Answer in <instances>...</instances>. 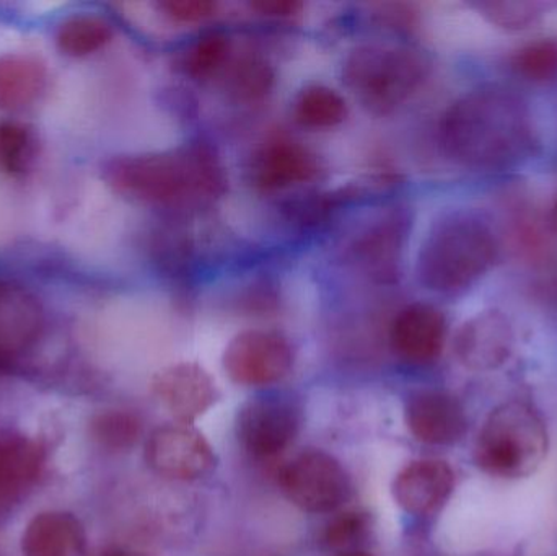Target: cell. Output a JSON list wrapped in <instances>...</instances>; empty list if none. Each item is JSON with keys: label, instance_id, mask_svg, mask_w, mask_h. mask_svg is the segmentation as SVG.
Segmentation results:
<instances>
[{"label": "cell", "instance_id": "1", "mask_svg": "<svg viewBox=\"0 0 557 556\" xmlns=\"http://www.w3.org/2000/svg\"><path fill=\"white\" fill-rule=\"evenodd\" d=\"M438 137L447 157L476 170L516 165L536 144L529 103L500 85H484L455 100L442 116Z\"/></svg>", "mask_w": 557, "mask_h": 556}, {"label": "cell", "instance_id": "2", "mask_svg": "<svg viewBox=\"0 0 557 556\" xmlns=\"http://www.w3.org/2000/svg\"><path fill=\"white\" fill-rule=\"evenodd\" d=\"M103 178L126 198L166 208L205 205L227 188L221 160L201 143L169 152L114 157L103 166Z\"/></svg>", "mask_w": 557, "mask_h": 556}, {"label": "cell", "instance_id": "3", "mask_svg": "<svg viewBox=\"0 0 557 556\" xmlns=\"http://www.w3.org/2000/svg\"><path fill=\"white\" fill-rule=\"evenodd\" d=\"M499 255L496 235L474 212L457 211L434 222L418 255L419 281L442 296H460L480 283Z\"/></svg>", "mask_w": 557, "mask_h": 556}, {"label": "cell", "instance_id": "4", "mask_svg": "<svg viewBox=\"0 0 557 556\" xmlns=\"http://www.w3.org/2000/svg\"><path fill=\"white\" fill-rule=\"evenodd\" d=\"M548 454V430L533 405L512 400L499 405L484 421L474 462L487 475L504 480L527 479Z\"/></svg>", "mask_w": 557, "mask_h": 556}, {"label": "cell", "instance_id": "5", "mask_svg": "<svg viewBox=\"0 0 557 556\" xmlns=\"http://www.w3.org/2000/svg\"><path fill=\"white\" fill-rule=\"evenodd\" d=\"M431 62L408 46L363 45L344 61L343 78L360 103L375 114H388L419 90Z\"/></svg>", "mask_w": 557, "mask_h": 556}, {"label": "cell", "instance_id": "6", "mask_svg": "<svg viewBox=\"0 0 557 556\" xmlns=\"http://www.w3.org/2000/svg\"><path fill=\"white\" fill-rule=\"evenodd\" d=\"M281 486L292 505L311 515L333 512L347 496V477L330 454L308 450L281 473Z\"/></svg>", "mask_w": 557, "mask_h": 556}, {"label": "cell", "instance_id": "7", "mask_svg": "<svg viewBox=\"0 0 557 556\" xmlns=\"http://www.w3.org/2000/svg\"><path fill=\"white\" fill-rule=\"evenodd\" d=\"M294 355L284 336L267 330H248L235 336L224 353L228 378L245 387L276 384L290 372Z\"/></svg>", "mask_w": 557, "mask_h": 556}, {"label": "cell", "instance_id": "8", "mask_svg": "<svg viewBox=\"0 0 557 556\" xmlns=\"http://www.w3.org/2000/svg\"><path fill=\"white\" fill-rule=\"evenodd\" d=\"M300 421V408L290 398L278 395L253 398L238 413V440L251 456L270 459L290 446Z\"/></svg>", "mask_w": 557, "mask_h": 556}, {"label": "cell", "instance_id": "9", "mask_svg": "<svg viewBox=\"0 0 557 556\" xmlns=\"http://www.w3.org/2000/svg\"><path fill=\"white\" fill-rule=\"evenodd\" d=\"M150 469L175 480H196L215 466L214 450L206 437L186 423L157 428L146 446Z\"/></svg>", "mask_w": 557, "mask_h": 556}, {"label": "cell", "instance_id": "10", "mask_svg": "<svg viewBox=\"0 0 557 556\" xmlns=\"http://www.w3.org/2000/svg\"><path fill=\"white\" fill-rule=\"evenodd\" d=\"M152 391L157 400L186 424L206 413L218 398L211 375L196 362H178L157 372Z\"/></svg>", "mask_w": 557, "mask_h": 556}, {"label": "cell", "instance_id": "11", "mask_svg": "<svg viewBox=\"0 0 557 556\" xmlns=\"http://www.w3.org/2000/svg\"><path fill=\"white\" fill-rule=\"evenodd\" d=\"M405 417L412 436L431 446L457 444L468 430L463 405L447 392H416L406 401Z\"/></svg>", "mask_w": 557, "mask_h": 556}, {"label": "cell", "instance_id": "12", "mask_svg": "<svg viewBox=\"0 0 557 556\" xmlns=\"http://www.w3.org/2000/svg\"><path fill=\"white\" fill-rule=\"evenodd\" d=\"M45 312L25 287L0 281V366L15 361L41 338Z\"/></svg>", "mask_w": 557, "mask_h": 556}, {"label": "cell", "instance_id": "13", "mask_svg": "<svg viewBox=\"0 0 557 556\" xmlns=\"http://www.w3.org/2000/svg\"><path fill=\"white\" fill-rule=\"evenodd\" d=\"M455 490V472L444 460L422 459L406 466L393 482L396 503L409 515L432 516Z\"/></svg>", "mask_w": 557, "mask_h": 556}, {"label": "cell", "instance_id": "14", "mask_svg": "<svg viewBox=\"0 0 557 556\" xmlns=\"http://www.w3.org/2000/svg\"><path fill=\"white\" fill-rule=\"evenodd\" d=\"M447 336V320L429 304H412L396 317L389 332L393 349L411 365H429L441 356Z\"/></svg>", "mask_w": 557, "mask_h": 556}, {"label": "cell", "instance_id": "15", "mask_svg": "<svg viewBox=\"0 0 557 556\" xmlns=\"http://www.w3.org/2000/svg\"><path fill=\"white\" fill-rule=\"evenodd\" d=\"M513 330L504 313L487 310L467 322L457 338L460 361L474 371L500 368L512 355Z\"/></svg>", "mask_w": 557, "mask_h": 556}, {"label": "cell", "instance_id": "16", "mask_svg": "<svg viewBox=\"0 0 557 556\" xmlns=\"http://www.w3.org/2000/svg\"><path fill=\"white\" fill-rule=\"evenodd\" d=\"M317 175V157L300 144L287 140L268 144L251 160V183L263 191L311 182Z\"/></svg>", "mask_w": 557, "mask_h": 556}, {"label": "cell", "instance_id": "17", "mask_svg": "<svg viewBox=\"0 0 557 556\" xmlns=\"http://www.w3.org/2000/svg\"><path fill=\"white\" fill-rule=\"evenodd\" d=\"M84 529L81 522L62 511L35 516L22 538L25 556H77L84 548Z\"/></svg>", "mask_w": 557, "mask_h": 556}, {"label": "cell", "instance_id": "18", "mask_svg": "<svg viewBox=\"0 0 557 556\" xmlns=\"http://www.w3.org/2000/svg\"><path fill=\"white\" fill-rule=\"evenodd\" d=\"M45 462L41 446L22 434L0 430V503L16 498L35 483Z\"/></svg>", "mask_w": 557, "mask_h": 556}, {"label": "cell", "instance_id": "19", "mask_svg": "<svg viewBox=\"0 0 557 556\" xmlns=\"http://www.w3.org/2000/svg\"><path fill=\"white\" fill-rule=\"evenodd\" d=\"M48 84L41 59L22 52L0 55V110L18 111L38 100Z\"/></svg>", "mask_w": 557, "mask_h": 556}, {"label": "cell", "instance_id": "20", "mask_svg": "<svg viewBox=\"0 0 557 556\" xmlns=\"http://www.w3.org/2000/svg\"><path fill=\"white\" fill-rule=\"evenodd\" d=\"M113 38V26L95 13H77L62 20L55 29V46L62 54L84 58L94 54Z\"/></svg>", "mask_w": 557, "mask_h": 556}, {"label": "cell", "instance_id": "21", "mask_svg": "<svg viewBox=\"0 0 557 556\" xmlns=\"http://www.w3.org/2000/svg\"><path fill=\"white\" fill-rule=\"evenodd\" d=\"M295 120L307 127H333L347 116L344 98L326 85H308L294 101Z\"/></svg>", "mask_w": 557, "mask_h": 556}, {"label": "cell", "instance_id": "22", "mask_svg": "<svg viewBox=\"0 0 557 556\" xmlns=\"http://www.w3.org/2000/svg\"><path fill=\"white\" fill-rule=\"evenodd\" d=\"M231 41L222 33H206L188 46L180 58V67L188 77L209 78L227 64Z\"/></svg>", "mask_w": 557, "mask_h": 556}, {"label": "cell", "instance_id": "23", "mask_svg": "<svg viewBox=\"0 0 557 556\" xmlns=\"http://www.w3.org/2000/svg\"><path fill=\"white\" fill-rule=\"evenodd\" d=\"M36 137L26 124L0 123V169L18 175L29 169L36 156Z\"/></svg>", "mask_w": 557, "mask_h": 556}, {"label": "cell", "instance_id": "24", "mask_svg": "<svg viewBox=\"0 0 557 556\" xmlns=\"http://www.w3.org/2000/svg\"><path fill=\"white\" fill-rule=\"evenodd\" d=\"M513 72L535 84L557 78V39L543 38L522 46L510 59Z\"/></svg>", "mask_w": 557, "mask_h": 556}, {"label": "cell", "instance_id": "25", "mask_svg": "<svg viewBox=\"0 0 557 556\" xmlns=\"http://www.w3.org/2000/svg\"><path fill=\"white\" fill-rule=\"evenodd\" d=\"M143 424L136 415L129 411H104L91 423V434L101 446L113 450L133 447L139 441Z\"/></svg>", "mask_w": 557, "mask_h": 556}, {"label": "cell", "instance_id": "26", "mask_svg": "<svg viewBox=\"0 0 557 556\" xmlns=\"http://www.w3.org/2000/svg\"><path fill=\"white\" fill-rule=\"evenodd\" d=\"M274 72L267 61L260 58H244L235 62L228 74V88L235 97L255 101L270 94Z\"/></svg>", "mask_w": 557, "mask_h": 556}, {"label": "cell", "instance_id": "27", "mask_svg": "<svg viewBox=\"0 0 557 556\" xmlns=\"http://www.w3.org/2000/svg\"><path fill=\"white\" fill-rule=\"evenodd\" d=\"M548 7L545 2H527V0L478 3V9L486 16L487 22L509 32H520L535 25L545 15Z\"/></svg>", "mask_w": 557, "mask_h": 556}, {"label": "cell", "instance_id": "28", "mask_svg": "<svg viewBox=\"0 0 557 556\" xmlns=\"http://www.w3.org/2000/svg\"><path fill=\"white\" fill-rule=\"evenodd\" d=\"M367 532L366 515L356 511L343 512L327 524L324 531V542L327 547L344 554L356 552V545L362 541Z\"/></svg>", "mask_w": 557, "mask_h": 556}, {"label": "cell", "instance_id": "29", "mask_svg": "<svg viewBox=\"0 0 557 556\" xmlns=\"http://www.w3.org/2000/svg\"><path fill=\"white\" fill-rule=\"evenodd\" d=\"M215 3L211 0H166L159 3L163 15L173 22L195 23L209 18L215 12Z\"/></svg>", "mask_w": 557, "mask_h": 556}, {"label": "cell", "instance_id": "30", "mask_svg": "<svg viewBox=\"0 0 557 556\" xmlns=\"http://www.w3.org/2000/svg\"><path fill=\"white\" fill-rule=\"evenodd\" d=\"M255 10L270 16H292L300 12L301 3L295 0H260L251 3Z\"/></svg>", "mask_w": 557, "mask_h": 556}, {"label": "cell", "instance_id": "31", "mask_svg": "<svg viewBox=\"0 0 557 556\" xmlns=\"http://www.w3.org/2000/svg\"><path fill=\"white\" fill-rule=\"evenodd\" d=\"M336 556H370L369 554H363V552H344V554H337Z\"/></svg>", "mask_w": 557, "mask_h": 556}, {"label": "cell", "instance_id": "32", "mask_svg": "<svg viewBox=\"0 0 557 556\" xmlns=\"http://www.w3.org/2000/svg\"><path fill=\"white\" fill-rule=\"evenodd\" d=\"M107 556H127V555H124V554H110V555H107Z\"/></svg>", "mask_w": 557, "mask_h": 556}, {"label": "cell", "instance_id": "33", "mask_svg": "<svg viewBox=\"0 0 557 556\" xmlns=\"http://www.w3.org/2000/svg\"><path fill=\"white\" fill-rule=\"evenodd\" d=\"M555 218H556V222H557V202H556V208H555Z\"/></svg>", "mask_w": 557, "mask_h": 556}]
</instances>
